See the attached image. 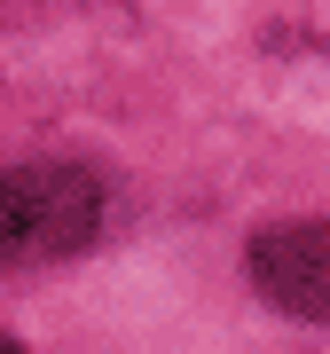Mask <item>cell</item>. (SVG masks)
<instances>
[{"label":"cell","instance_id":"1","mask_svg":"<svg viewBox=\"0 0 330 354\" xmlns=\"http://www.w3.org/2000/svg\"><path fill=\"white\" fill-rule=\"evenodd\" d=\"M95 221H102V181L87 165H16V174H0V268L64 260L95 236Z\"/></svg>","mask_w":330,"mask_h":354},{"label":"cell","instance_id":"2","mask_svg":"<svg viewBox=\"0 0 330 354\" xmlns=\"http://www.w3.org/2000/svg\"><path fill=\"white\" fill-rule=\"evenodd\" d=\"M252 283L283 315H330V228L283 221L252 236Z\"/></svg>","mask_w":330,"mask_h":354},{"label":"cell","instance_id":"3","mask_svg":"<svg viewBox=\"0 0 330 354\" xmlns=\"http://www.w3.org/2000/svg\"><path fill=\"white\" fill-rule=\"evenodd\" d=\"M0 354H16V346H0Z\"/></svg>","mask_w":330,"mask_h":354}]
</instances>
